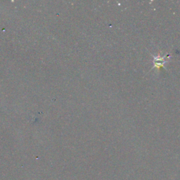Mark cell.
<instances>
[{
	"label": "cell",
	"mask_w": 180,
	"mask_h": 180,
	"mask_svg": "<svg viewBox=\"0 0 180 180\" xmlns=\"http://www.w3.org/2000/svg\"><path fill=\"white\" fill-rule=\"evenodd\" d=\"M165 59H166L165 56H164V57L163 58H157V57L154 58V64L155 66L158 68L163 66V63H165L166 62Z\"/></svg>",
	"instance_id": "1"
}]
</instances>
